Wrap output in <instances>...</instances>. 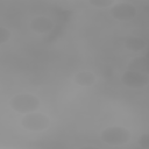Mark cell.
I'll list each match as a JSON object with an SVG mask.
<instances>
[{
    "label": "cell",
    "instance_id": "7c38bea8",
    "mask_svg": "<svg viewBox=\"0 0 149 149\" xmlns=\"http://www.w3.org/2000/svg\"><path fill=\"white\" fill-rule=\"evenodd\" d=\"M137 144L143 149H149V133L142 134L137 140Z\"/></svg>",
    "mask_w": 149,
    "mask_h": 149
},
{
    "label": "cell",
    "instance_id": "7a4b0ae2",
    "mask_svg": "<svg viewBox=\"0 0 149 149\" xmlns=\"http://www.w3.org/2000/svg\"><path fill=\"white\" fill-rule=\"evenodd\" d=\"M100 139L108 146H122L126 144L130 139V132L122 126H109L101 130Z\"/></svg>",
    "mask_w": 149,
    "mask_h": 149
},
{
    "label": "cell",
    "instance_id": "6da1fadb",
    "mask_svg": "<svg viewBox=\"0 0 149 149\" xmlns=\"http://www.w3.org/2000/svg\"><path fill=\"white\" fill-rule=\"evenodd\" d=\"M41 100L31 93H19L9 99V107L22 114H28L38 111Z\"/></svg>",
    "mask_w": 149,
    "mask_h": 149
},
{
    "label": "cell",
    "instance_id": "277c9868",
    "mask_svg": "<svg viewBox=\"0 0 149 149\" xmlns=\"http://www.w3.org/2000/svg\"><path fill=\"white\" fill-rule=\"evenodd\" d=\"M109 14L113 19L118 21H129L136 16L137 9L133 3L127 1H121V2H115L111 7Z\"/></svg>",
    "mask_w": 149,
    "mask_h": 149
},
{
    "label": "cell",
    "instance_id": "ba28073f",
    "mask_svg": "<svg viewBox=\"0 0 149 149\" xmlns=\"http://www.w3.org/2000/svg\"><path fill=\"white\" fill-rule=\"evenodd\" d=\"M127 70L140 72V73H143V74H148L149 76V58L148 57H144V56H140V57L133 58L129 62Z\"/></svg>",
    "mask_w": 149,
    "mask_h": 149
},
{
    "label": "cell",
    "instance_id": "30bf717a",
    "mask_svg": "<svg viewBox=\"0 0 149 149\" xmlns=\"http://www.w3.org/2000/svg\"><path fill=\"white\" fill-rule=\"evenodd\" d=\"M88 3L97 8H111L115 1L114 0H90Z\"/></svg>",
    "mask_w": 149,
    "mask_h": 149
},
{
    "label": "cell",
    "instance_id": "9c48e42d",
    "mask_svg": "<svg viewBox=\"0 0 149 149\" xmlns=\"http://www.w3.org/2000/svg\"><path fill=\"white\" fill-rule=\"evenodd\" d=\"M125 47H126V49H128L130 51L139 52V51H142L143 49H146L147 41L142 37L130 36V37H127L125 40Z\"/></svg>",
    "mask_w": 149,
    "mask_h": 149
},
{
    "label": "cell",
    "instance_id": "5b68a950",
    "mask_svg": "<svg viewBox=\"0 0 149 149\" xmlns=\"http://www.w3.org/2000/svg\"><path fill=\"white\" fill-rule=\"evenodd\" d=\"M121 81L125 86L130 88H142L149 84V76L140 72L126 70L121 74Z\"/></svg>",
    "mask_w": 149,
    "mask_h": 149
},
{
    "label": "cell",
    "instance_id": "8992f818",
    "mask_svg": "<svg viewBox=\"0 0 149 149\" xmlns=\"http://www.w3.org/2000/svg\"><path fill=\"white\" fill-rule=\"evenodd\" d=\"M29 27L36 34H45V33H49L50 30H52L54 21L50 17L40 15V16H35L30 20Z\"/></svg>",
    "mask_w": 149,
    "mask_h": 149
},
{
    "label": "cell",
    "instance_id": "4fadbf2b",
    "mask_svg": "<svg viewBox=\"0 0 149 149\" xmlns=\"http://www.w3.org/2000/svg\"><path fill=\"white\" fill-rule=\"evenodd\" d=\"M78 149H100V148H98L95 146H84V147H80Z\"/></svg>",
    "mask_w": 149,
    "mask_h": 149
},
{
    "label": "cell",
    "instance_id": "3957f363",
    "mask_svg": "<svg viewBox=\"0 0 149 149\" xmlns=\"http://www.w3.org/2000/svg\"><path fill=\"white\" fill-rule=\"evenodd\" d=\"M21 126L30 132H42L49 128L50 126V118L41 112H31L24 114L21 119Z\"/></svg>",
    "mask_w": 149,
    "mask_h": 149
},
{
    "label": "cell",
    "instance_id": "8fae6325",
    "mask_svg": "<svg viewBox=\"0 0 149 149\" xmlns=\"http://www.w3.org/2000/svg\"><path fill=\"white\" fill-rule=\"evenodd\" d=\"M10 36H12V33L9 31V29L1 26L0 27V45H3L6 42H8Z\"/></svg>",
    "mask_w": 149,
    "mask_h": 149
},
{
    "label": "cell",
    "instance_id": "52a82bcc",
    "mask_svg": "<svg viewBox=\"0 0 149 149\" xmlns=\"http://www.w3.org/2000/svg\"><path fill=\"white\" fill-rule=\"evenodd\" d=\"M73 81L74 84H77L78 86H81V87H90L92 85L95 84L97 81V76L95 73L91 72V71H79L74 74L73 77Z\"/></svg>",
    "mask_w": 149,
    "mask_h": 149
}]
</instances>
